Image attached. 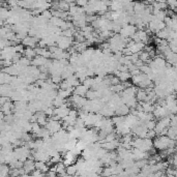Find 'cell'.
<instances>
[{
  "label": "cell",
  "instance_id": "6da1fadb",
  "mask_svg": "<svg viewBox=\"0 0 177 177\" xmlns=\"http://www.w3.org/2000/svg\"><path fill=\"white\" fill-rule=\"evenodd\" d=\"M152 145L159 150H165L167 148H171L175 146V140L170 139L168 136L161 135L159 137H155V141L152 142Z\"/></svg>",
  "mask_w": 177,
  "mask_h": 177
},
{
  "label": "cell",
  "instance_id": "7a4b0ae2",
  "mask_svg": "<svg viewBox=\"0 0 177 177\" xmlns=\"http://www.w3.org/2000/svg\"><path fill=\"white\" fill-rule=\"evenodd\" d=\"M61 126H62L61 122H59L58 119H54V118L46 123V129H48L51 134H54V133L58 132L59 129H61Z\"/></svg>",
  "mask_w": 177,
  "mask_h": 177
},
{
  "label": "cell",
  "instance_id": "3957f363",
  "mask_svg": "<svg viewBox=\"0 0 177 177\" xmlns=\"http://www.w3.org/2000/svg\"><path fill=\"white\" fill-rule=\"evenodd\" d=\"M37 43V37H25L24 39H22V44L23 46H26V47H29V48H34L35 45Z\"/></svg>",
  "mask_w": 177,
  "mask_h": 177
},
{
  "label": "cell",
  "instance_id": "277c9868",
  "mask_svg": "<svg viewBox=\"0 0 177 177\" xmlns=\"http://www.w3.org/2000/svg\"><path fill=\"white\" fill-rule=\"evenodd\" d=\"M49 59L46 58V57L44 56H41V55H37V56L34 57V58H32V65L34 66H43L45 65L46 63H47V61H48Z\"/></svg>",
  "mask_w": 177,
  "mask_h": 177
},
{
  "label": "cell",
  "instance_id": "5b68a950",
  "mask_svg": "<svg viewBox=\"0 0 177 177\" xmlns=\"http://www.w3.org/2000/svg\"><path fill=\"white\" fill-rule=\"evenodd\" d=\"M87 90H88V88H87L84 84H83V85H77L76 87H74L73 94H77V96H86Z\"/></svg>",
  "mask_w": 177,
  "mask_h": 177
},
{
  "label": "cell",
  "instance_id": "8992f818",
  "mask_svg": "<svg viewBox=\"0 0 177 177\" xmlns=\"http://www.w3.org/2000/svg\"><path fill=\"white\" fill-rule=\"evenodd\" d=\"M13 109H14V105L11 104V102H8V100H6V102L1 106V112H2L3 114H5V115L11 114Z\"/></svg>",
  "mask_w": 177,
  "mask_h": 177
},
{
  "label": "cell",
  "instance_id": "52a82bcc",
  "mask_svg": "<svg viewBox=\"0 0 177 177\" xmlns=\"http://www.w3.org/2000/svg\"><path fill=\"white\" fill-rule=\"evenodd\" d=\"M13 76L4 73V72H0V85L2 84H9L11 81Z\"/></svg>",
  "mask_w": 177,
  "mask_h": 177
},
{
  "label": "cell",
  "instance_id": "ba28073f",
  "mask_svg": "<svg viewBox=\"0 0 177 177\" xmlns=\"http://www.w3.org/2000/svg\"><path fill=\"white\" fill-rule=\"evenodd\" d=\"M35 169V165H34V162L32 159H27V161L24 163V168L23 170L25 171V172H32V171Z\"/></svg>",
  "mask_w": 177,
  "mask_h": 177
},
{
  "label": "cell",
  "instance_id": "9c48e42d",
  "mask_svg": "<svg viewBox=\"0 0 177 177\" xmlns=\"http://www.w3.org/2000/svg\"><path fill=\"white\" fill-rule=\"evenodd\" d=\"M23 53H24V56H25L26 58L29 59V60L37 56L35 49H34V48H29V47H27V49H26V50H24V52H23Z\"/></svg>",
  "mask_w": 177,
  "mask_h": 177
},
{
  "label": "cell",
  "instance_id": "30bf717a",
  "mask_svg": "<svg viewBox=\"0 0 177 177\" xmlns=\"http://www.w3.org/2000/svg\"><path fill=\"white\" fill-rule=\"evenodd\" d=\"M75 2H76V4L79 5V6L84 7L85 5L87 4V2H88V0H75Z\"/></svg>",
  "mask_w": 177,
  "mask_h": 177
}]
</instances>
